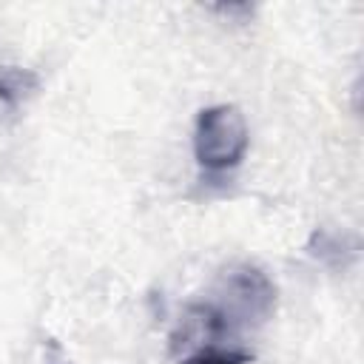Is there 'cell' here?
<instances>
[{"label": "cell", "instance_id": "obj_1", "mask_svg": "<svg viewBox=\"0 0 364 364\" xmlns=\"http://www.w3.org/2000/svg\"><path fill=\"white\" fill-rule=\"evenodd\" d=\"M247 122L236 105L219 102L199 111L193 128V156L205 171L222 173L236 168L247 154Z\"/></svg>", "mask_w": 364, "mask_h": 364}, {"label": "cell", "instance_id": "obj_2", "mask_svg": "<svg viewBox=\"0 0 364 364\" xmlns=\"http://www.w3.org/2000/svg\"><path fill=\"white\" fill-rule=\"evenodd\" d=\"M219 296H222L219 304H208V307L216 313L225 330H230V324L264 321L276 304V287L262 270L250 264L228 270L222 276Z\"/></svg>", "mask_w": 364, "mask_h": 364}, {"label": "cell", "instance_id": "obj_3", "mask_svg": "<svg viewBox=\"0 0 364 364\" xmlns=\"http://www.w3.org/2000/svg\"><path fill=\"white\" fill-rule=\"evenodd\" d=\"M40 80L34 71L20 68V65H0V102L14 108L20 102H26L34 91H37Z\"/></svg>", "mask_w": 364, "mask_h": 364}, {"label": "cell", "instance_id": "obj_4", "mask_svg": "<svg viewBox=\"0 0 364 364\" xmlns=\"http://www.w3.org/2000/svg\"><path fill=\"white\" fill-rule=\"evenodd\" d=\"M188 364H242V358H236V355H230V353H199V355H193Z\"/></svg>", "mask_w": 364, "mask_h": 364}]
</instances>
